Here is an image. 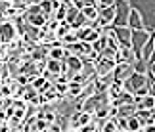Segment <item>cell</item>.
Listing matches in <instances>:
<instances>
[{"label":"cell","mask_w":155,"mask_h":132,"mask_svg":"<svg viewBox=\"0 0 155 132\" xmlns=\"http://www.w3.org/2000/svg\"><path fill=\"white\" fill-rule=\"evenodd\" d=\"M71 132H79V130H71Z\"/></svg>","instance_id":"obj_1"}]
</instances>
